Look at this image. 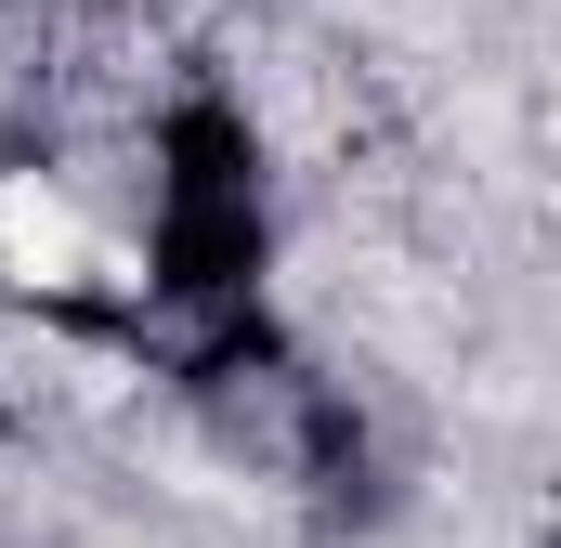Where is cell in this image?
<instances>
[{"instance_id": "1", "label": "cell", "mask_w": 561, "mask_h": 548, "mask_svg": "<svg viewBox=\"0 0 561 548\" xmlns=\"http://www.w3.org/2000/svg\"><path fill=\"white\" fill-rule=\"evenodd\" d=\"M0 274H26V287H66V274H131V262H105V249L79 236V209H66L53 183L0 170Z\"/></svg>"}]
</instances>
